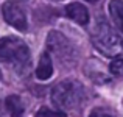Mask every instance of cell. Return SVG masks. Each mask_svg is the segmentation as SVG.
I'll return each mask as SVG.
<instances>
[{"label": "cell", "mask_w": 123, "mask_h": 117, "mask_svg": "<svg viewBox=\"0 0 123 117\" xmlns=\"http://www.w3.org/2000/svg\"><path fill=\"white\" fill-rule=\"evenodd\" d=\"M86 89L76 80H64L51 91V102L62 112H78L86 105Z\"/></svg>", "instance_id": "1"}, {"label": "cell", "mask_w": 123, "mask_h": 117, "mask_svg": "<svg viewBox=\"0 0 123 117\" xmlns=\"http://www.w3.org/2000/svg\"><path fill=\"white\" fill-rule=\"evenodd\" d=\"M0 61L16 70L19 75L28 73L31 67V56L27 44L16 36L0 39Z\"/></svg>", "instance_id": "2"}, {"label": "cell", "mask_w": 123, "mask_h": 117, "mask_svg": "<svg viewBox=\"0 0 123 117\" xmlns=\"http://www.w3.org/2000/svg\"><path fill=\"white\" fill-rule=\"evenodd\" d=\"M92 44L105 56L115 58L123 55V39L105 20H98L92 30Z\"/></svg>", "instance_id": "3"}, {"label": "cell", "mask_w": 123, "mask_h": 117, "mask_svg": "<svg viewBox=\"0 0 123 117\" xmlns=\"http://www.w3.org/2000/svg\"><path fill=\"white\" fill-rule=\"evenodd\" d=\"M47 48L48 53H53L59 63L64 66H73L76 63V50L62 33L50 31L47 36Z\"/></svg>", "instance_id": "4"}, {"label": "cell", "mask_w": 123, "mask_h": 117, "mask_svg": "<svg viewBox=\"0 0 123 117\" xmlns=\"http://www.w3.org/2000/svg\"><path fill=\"white\" fill-rule=\"evenodd\" d=\"M2 13H3L5 20L8 22L9 25H12L14 28H17V30H20V31L27 30V27H28L27 14H25V11L22 9V6L16 5L14 2H8V3L3 5Z\"/></svg>", "instance_id": "5"}, {"label": "cell", "mask_w": 123, "mask_h": 117, "mask_svg": "<svg viewBox=\"0 0 123 117\" xmlns=\"http://www.w3.org/2000/svg\"><path fill=\"white\" fill-rule=\"evenodd\" d=\"M66 14L69 19L75 20L80 25H86L89 22V11L81 3H72L66 8Z\"/></svg>", "instance_id": "6"}, {"label": "cell", "mask_w": 123, "mask_h": 117, "mask_svg": "<svg viewBox=\"0 0 123 117\" xmlns=\"http://www.w3.org/2000/svg\"><path fill=\"white\" fill-rule=\"evenodd\" d=\"M51 75H53V63H51V56L48 52L41 55L39 64L36 67V77L39 80H48Z\"/></svg>", "instance_id": "7"}, {"label": "cell", "mask_w": 123, "mask_h": 117, "mask_svg": "<svg viewBox=\"0 0 123 117\" xmlns=\"http://www.w3.org/2000/svg\"><path fill=\"white\" fill-rule=\"evenodd\" d=\"M109 14L112 20L123 33V0H111L109 3Z\"/></svg>", "instance_id": "8"}, {"label": "cell", "mask_w": 123, "mask_h": 117, "mask_svg": "<svg viewBox=\"0 0 123 117\" xmlns=\"http://www.w3.org/2000/svg\"><path fill=\"white\" fill-rule=\"evenodd\" d=\"M5 105H6V109H8L11 117H22L24 116V105H22V100L17 95L6 97Z\"/></svg>", "instance_id": "9"}, {"label": "cell", "mask_w": 123, "mask_h": 117, "mask_svg": "<svg viewBox=\"0 0 123 117\" xmlns=\"http://www.w3.org/2000/svg\"><path fill=\"white\" fill-rule=\"evenodd\" d=\"M109 70H111V73L115 75V77H123V59L112 61L111 66H109Z\"/></svg>", "instance_id": "10"}, {"label": "cell", "mask_w": 123, "mask_h": 117, "mask_svg": "<svg viewBox=\"0 0 123 117\" xmlns=\"http://www.w3.org/2000/svg\"><path fill=\"white\" fill-rule=\"evenodd\" d=\"M36 117H64V116L59 114V112L50 111V109H47V108H42V109H39V112L36 114Z\"/></svg>", "instance_id": "11"}, {"label": "cell", "mask_w": 123, "mask_h": 117, "mask_svg": "<svg viewBox=\"0 0 123 117\" xmlns=\"http://www.w3.org/2000/svg\"><path fill=\"white\" fill-rule=\"evenodd\" d=\"M89 117H114L112 114H109L108 111H105V109H101V108H98V109H93L92 112H90V116Z\"/></svg>", "instance_id": "12"}, {"label": "cell", "mask_w": 123, "mask_h": 117, "mask_svg": "<svg viewBox=\"0 0 123 117\" xmlns=\"http://www.w3.org/2000/svg\"><path fill=\"white\" fill-rule=\"evenodd\" d=\"M11 2H27V0H11Z\"/></svg>", "instance_id": "13"}, {"label": "cell", "mask_w": 123, "mask_h": 117, "mask_svg": "<svg viewBox=\"0 0 123 117\" xmlns=\"http://www.w3.org/2000/svg\"><path fill=\"white\" fill-rule=\"evenodd\" d=\"M86 2H92L93 3V2H98V0H86Z\"/></svg>", "instance_id": "14"}, {"label": "cell", "mask_w": 123, "mask_h": 117, "mask_svg": "<svg viewBox=\"0 0 123 117\" xmlns=\"http://www.w3.org/2000/svg\"><path fill=\"white\" fill-rule=\"evenodd\" d=\"M0 80H2V72H0Z\"/></svg>", "instance_id": "15"}]
</instances>
